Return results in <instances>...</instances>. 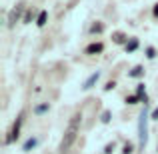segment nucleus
<instances>
[{
	"instance_id": "nucleus-1",
	"label": "nucleus",
	"mask_w": 158,
	"mask_h": 154,
	"mask_svg": "<svg viewBox=\"0 0 158 154\" xmlns=\"http://www.w3.org/2000/svg\"><path fill=\"white\" fill-rule=\"evenodd\" d=\"M80 122H82V114H74V116H72V120H70V124H68V130H66L64 140H62V144H60V152H66V150H68V148L74 144Z\"/></svg>"
},
{
	"instance_id": "nucleus-2",
	"label": "nucleus",
	"mask_w": 158,
	"mask_h": 154,
	"mask_svg": "<svg viewBox=\"0 0 158 154\" xmlns=\"http://www.w3.org/2000/svg\"><path fill=\"white\" fill-rule=\"evenodd\" d=\"M138 138H140V148L144 150L146 140H148V114H146V110L140 114V120H138Z\"/></svg>"
},
{
	"instance_id": "nucleus-3",
	"label": "nucleus",
	"mask_w": 158,
	"mask_h": 154,
	"mask_svg": "<svg viewBox=\"0 0 158 154\" xmlns=\"http://www.w3.org/2000/svg\"><path fill=\"white\" fill-rule=\"evenodd\" d=\"M22 122H24V116L20 114L18 118H16L14 126H12V132H10V136L6 138V142H8V144H10V142H14V138H18V134H20V126H22Z\"/></svg>"
},
{
	"instance_id": "nucleus-4",
	"label": "nucleus",
	"mask_w": 158,
	"mask_h": 154,
	"mask_svg": "<svg viewBox=\"0 0 158 154\" xmlns=\"http://www.w3.org/2000/svg\"><path fill=\"white\" fill-rule=\"evenodd\" d=\"M102 50H104V44L102 42H92V44H88V46H86V54H100Z\"/></svg>"
},
{
	"instance_id": "nucleus-5",
	"label": "nucleus",
	"mask_w": 158,
	"mask_h": 154,
	"mask_svg": "<svg viewBox=\"0 0 158 154\" xmlns=\"http://www.w3.org/2000/svg\"><path fill=\"white\" fill-rule=\"evenodd\" d=\"M98 78H100V72L96 70L94 74H90V78H88V80L84 82V86H82V88H84V90H90V88H92L94 84H96V80H98Z\"/></svg>"
},
{
	"instance_id": "nucleus-6",
	"label": "nucleus",
	"mask_w": 158,
	"mask_h": 154,
	"mask_svg": "<svg viewBox=\"0 0 158 154\" xmlns=\"http://www.w3.org/2000/svg\"><path fill=\"white\" fill-rule=\"evenodd\" d=\"M128 76H130V78H140V76H144V68H142V66H134V68L128 72Z\"/></svg>"
},
{
	"instance_id": "nucleus-7",
	"label": "nucleus",
	"mask_w": 158,
	"mask_h": 154,
	"mask_svg": "<svg viewBox=\"0 0 158 154\" xmlns=\"http://www.w3.org/2000/svg\"><path fill=\"white\" fill-rule=\"evenodd\" d=\"M36 144H38V140H36V138H28V140H26V142H24V146H22V150H24V152H30V150H32V148H34V146H36Z\"/></svg>"
},
{
	"instance_id": "nucleus-8",
	"label": "nucleus",
	"mask_w": 158,
	"mask_h": 154,
	"mask_svg": "<svg viewBox=\"0 0 158 154\" xmlns=\"http://www.w3.org/2000/svg\"><path fill=\"white\" fill-rule=\"evenodd\" d=\"M124 48H126V52H134L136 48H138V38H130V40L126 42V46H124Z\"/></svg>"
},
{
	"instance_id": "nucleus-9",
	"label": "nucleus",
	"mask_w": 158,
	"mask_h": 154,
	"mask_svg": "<svg viewBox=\"0 0 158 154\" xmlns=\"http://www.w3.org/2000/svg\"><path fill=\"white\" fill-rule=\"evenodd\" d=\"M46 18H48V12H46V10H42V12L38 14V18H36V24H38V26L42 28L44 24H46Z\"/></svg>"
},
{
	"instance_id": "nucleus-10",
	"label": "nucleus",
	"mask_w": 158,
	"mask_h": 154,
	"mask_svg": "<svg viewBox=\"0 0 158 154\" xmlns=\"http://www.w3.org/2000/svg\"><path fill=\"white\" fill-rule=\"evenodd\" d=\"M114 42H116V44H124V46H126L128 38L122 34V32H116V34H114Z\"/></svg>"
},
{
	"instance_id": "nucleus-11",
	"label": "nucleus",
	"mask_w": 158,
	"mask_h": 154,
	"mask_svg": "<svg viewBox=\"0 0 158 154\" xmlns=\"http://www.w3.org/2000/svg\"><path fill=\"white\" fill-rule=\"evenodd\" d=\"M20 12H22V6H16L14 10L10 12V26H12V24H14V20H16V18H18V16H20Z\"/></svg>"
},
{
	"instance_id": "nucleus-12",
	"label": "nucleus",
	"mask_w": 158,
	"mask_h": 154,
	"mask_svg": "<svg viewBox=\"0 0 158 154\" xmlns=\"http://www.w3.org/2000/svg\"><path fill=\"white\" fill-rule=\"evenodd\" d=\"M48 108H50V104L44 102V104H40V106L34 108V114H44V112H48Z\"/></svg>"
},
{
	"instance_id": "nucleus-13",
	"label": "nucleus",
	"mask_w": 158,
	"mask_h": 154,
	"mask_svg": "<svg viewBox=\"0 0 158 154\" xmlns=\"http://www.w3.org/2000/svg\"><path fill=\"white\" fill-rule=\"evenodd\" d=\"M102 30H104V26H102L100 22H96V24H92V26H90V32H92V34H100Z\"/></svg>"
},
{
	"instance_id": "nucleus-14",
	"label": "nucleus",
	"mask_w": 158,
	"mask_h": 154,
	"mask_svg": "<svg viewBox=\"0 0 158 154\" xmlns=\"http://www.w3.org/2000/svg\"><path fill=\"white\" fill-rule=\"evenodd\" d=\"M138 100H142V96H138V94H132V96H126V104H136Z\"/></svg>"
},
{
	"instance_id": "nucleus-15",
	"label": "nucleus",
	"mask_w": 158,
	"mask_h": 154,
	"mask_svg": "<svg viewBox=\"0 0 158 154\" xmlns=\"http://www.w3.org/2000/svg\"><path fill=\"white\" fill-rule=\"evenodd\" d=\"M132 152H134V146H132L130 142H128V144H124V148H122V154H132Z\"/></svg>"
},
{
	"instance_id": "nucleus-16",
	"label": "nucleus",
	"mask_w": 158,
	"mask_h": 154,
	"mask_svg": "<svg viewBox=\"0 0 158 154\" xmlns=\"http://www.w3.org/2000/svg\"><path fill=\"white\" fill-rule=\"evenodd\" d=\"M102 122H104V124H108V122H110V112H108V110H104V112H102Z\"/></svg>"
},
{
	"instance_id": "nucleus-17",
	"label": "nucleus",
	"mask_w": 158,
	"mask_h": 154,
	"mask_svg": "<svg viewBox=\"0 0 158 154\" xmlns=\"http://www.w3.org/2000/svg\"><path fill=\"white\" fill-rule=\"evenodd\" d=\"M146 56H148V58H150V60H152V58L156 56V50H154V48H152V46H148V48H146Z\"/></svg>"
},
{
	"instance_id": "nucleus-18",
	"label": "nucleus",
	"mask_w": 158,
	"mask_h": 154,
	"mask_svg": "<svg viewBox=\"0 0 158 154\" xmlns=\"http://www.w3.org/2000/svg\"><path fill=\"white\" fill-rule=\"evenodd\" d=\"M112 152H114V142H110V144L104 146V154H112Z\"/></svg>"
},
{
	"instance_id": "nucleus-19",
	"label": "nucleus",
	"mask_w": 158,
	"mask_h": 154,
	"mask_svg": "<svg viewBox=\"0 0 158 154\" xmlns=\"http://www.w3.org/2000/svg\"><path fill=\"white\" fill-rule=\"evenodd\" d=\"M114 86H116V82H114V80H110V82H106L104 90H106V92H108V90H112V88H114Z\"/></svg>"
},
{
	"instance_id": "nucleus-20",
	"label": "nucleus",
	"mask_w": 158,
	"mask_h": 154,
	"mask_svg": "<svg viewBox=\"0 0 158 154\" xmlns=\"http://www.w3.org/2000/svg\"><path fill=\"white\" fill-rule=\"evenodd\" d=\"M152 120H158V108H154V110H152Z\"/></svg>"
},
{
	"instance_id": "nucleus-21",
	"label": "nucleus",
	"mask_w": 158,
	"mask_h": 154,
	"mask_svg": "<svg viewBox=\"0 0 158 154\" xmlns=\"http://www.w3.org/2000/svg\"><path fill=\"white\" fill-rule=\"evenodd\" d=\"M152 14H154L156 18H158V4H156V6H154V10H152Z\"/></svg>"
}]
</instances>
